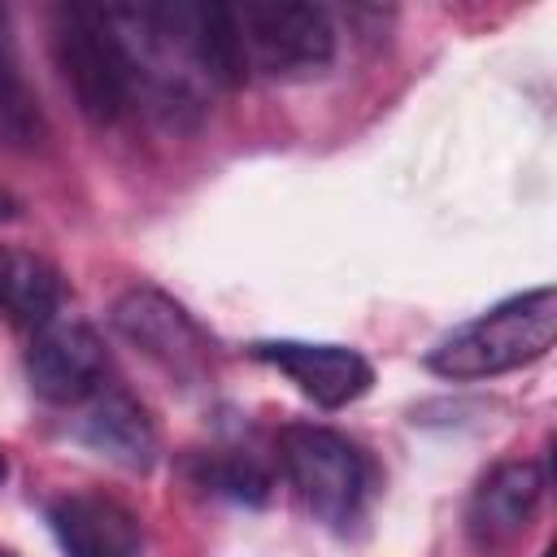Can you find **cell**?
I'll use <instances>...</instances> for the list:
<instances>
[{
    "label": "cell",
    "mask_w": 557,
    "mask_h": 557,
    "mask_svg": "<svg viewBox=\"0 0 557 557\" xmlns=\"http://www.w3.org/2000/svg\"><path fill=\"white\" fill-rule=\"evenodd\" d=\"M278 461L318 522L326 527L357 522L370 496V461L348 435L313 422H292L278 431Z\"/></svg>",
    "instance_id": "3"
},
{
    "label": "cell",
    "mask_w": 557,
    "mask_h": 557,
    "mask_svg": "<svg viewBox=\"0 0 557 557\" xmlns=\"http://www.w3.org/2000/svg\"><path fill=\"white\" fill-rule=\"evenodd\" d=\"M65 305V278L61 270L17 244H0V313L17 326H48L52 318H61Z\"/></svg>",
    "instance_id": "11"
},
{
    "label": "cell",
    "mask_w": 557,
    "mask_h": 557,
    "mask_svg": "<svg viewBox=\"0 0 557 557\" xmlns=\"http://www.w3.org/2000/svg\"><path fill=\"white\" fill-rule=\"evenodd\" d=\"M48 522L65 557H139L144 548L139 518L104 492L61 496L48 509Z\"/></svg>",
    "instance_id": "9"
},
{
    "label": "cell",
    "mask_w": 557,
    "mask_h": 557,
    "mask_svg": "<svg viewBox=\"0 0 557 557\" xmlns=\"http://www.w3.org/2000/svg\"><path fill=\"white\" fill-rule=\"evenodd\" d=\"M74 409L78 413H74L70 431H74V440L87 453H96V457H104V461H113L122 470H148L157 461V448H161L157 422L144 409V400L131 396L122 383H109L104 379Z\"/></svg>",
    "instance_id": "7"
},
{
    "label": "cell",
    "mask_w": 557,
    "mask_h": 557,
    "mask_svg": "<svg viewBox=\"0 0 557 557\" xmlns=\"http://www.w3.org/2000/svg\"><path fill=\"white\" fill-rule=\"evenodd\" d=\"M9 218H17V196L9 187H0V222H9Z\"/></svg>",
    "instance_id": "14"
},
{
    "label": "cell",
    "mask_w": 557,
    "mask_h": 557,
    "mask_svg": "<svg viewBox=\"0 0 557 557\" xmlns=\"http://www.w3.org/2000/svg\"><path fill=\"white\" fill-rule=\"evenodd\" d=\"M235 26L248 74L257 70L278 83H305L326 74L335 61V22L322 4L248 0L235 4Z\"/></svg>",
    "instance_id": "4"
},
{
    "label": "cell",
    "mask_w": 557,
    "mask_h": 557,
    "mask_svg": "<svg viewBox=\"0 0 557 557\" xmlns=\"http://www.w3.org/2000/svg\"><path fill=\"white\" fill-rule=\"evenodd\" d=\"M544 470L535 461H500L470 496L466 522L474 544H505L513 540L540 509Z\"/></svg>",
    "instance_id": "10"
},
{
    "label": "cell",
    "mask_w": 557,
    "mask_h": 557,
    "mask_svg": "<svg viewBox=\"0 0 557 557\" xmlns=\"http://www.w3.org/2000/svg\"><path fill=\"white\" fill-rule=\"evenodd\" d=\"M4 474H9V461H4V453H0V483H4Z\"/></svg>",
    "instance_id": "16"
},
{
    "label": "cell",
    "mask_w": 557,
    "mask_h": 557,
    "mask_svg": "<svg viewBox=\"0 0 557 557\" xmlns=\"http://www.w3.org/2000/svg\"><path fill=\"white\" fill-rule=\"evenodd\" d=\"M52 61L78 104L96 126H113L139 96L135 61L109 17V9L65 4L52 17Z\"/></svg>",
    "instance_id": "2"
},
{
    "label": "cell",
    "mask_w": 557,
    "mask_h": 557,
    "mask_svg": "<svg viewBox=\"0 0 557 557\" xmlns=\"http://www.w3.org/2000/svg\"><path fill=\"white\" fill-rule=\"evenodd\" d=\"M196 483L226 496V500H239V505H265L270 500V470L252 457V453H239V448H213V453H200L196 466H191Z\"/></svg>",
    "instance_id": "12"
},
{
    "label": "cell",
    "mask_w": 557,
    "mask_h": 557,
    "mask_svg": "<svg viewBox=\"0 0 557 557\" xmlns=\"http://www.w3.org/2000/svg\"><path fill=\"white\" fill-rule=\"evenodd\" d=\"M0 52H13V35H9V13L0 9Z\"/></svg>",
    "instance_id": "15"
},
{
    "label": "cell",
    "mask_w": 557,
    "mask_h": 557,
    "mask_svg": "<svg viewBox=\"0 0 557 557\" xmlns=\"http://www.w3.org/2000/svg\"><path fill=\"white\" fill-rule=\"evenodd\" d=\"M113 326L131 348H139L170 379H178V383L205 379L213 344L174 296H165L157 287H126L113 300Z\"/></svg>",
    "instance_id": "5"
},
{
    "label": "cell",
    "mask_w": 557,
    "mask_h": 557,
    "mask_svg": "<svg viewBox=\"0 0 557 557\" xmlns=\"http://www.w3.org/2000/svg\"><path fill=\"white\" fill-rule=\"evenodd\" d=\"M544 557H553V548H544Z\"/></svg>",
    "instance_id": "18"
},
{
    "label": "cell",
    "mask_w": 557,
    "mask_h": 557,
    "mask_svg": "<svg viewBox=\"0 0 557 557\" xmlns=\"http://www.w3.org/2000/svg\"><path fill=\"white\" fill-rule=\"evenodd\" d=\"M252 357L287 374L313 405L344 409L357 396L370 392L374 366L348 348V344H313V339H261L252 344Z\"/></svg>",
    "instance_id": "8"
},
{
    "label": "cell",
    "mask_w": 557,
    "mask_h": 557,
    "mask_svg": "<svg viewBox=\"0 0 557 557\" xmlns=\"http://www.w3.org/2000/svg\"><path fill=\"white\" fill-rule=\"evenodd\" d=\"M109 374L100 335L78 318H52L26 348L30 392L48 405H83Z\"/></svg>",
    "instance_id": "6"
},
{
    "label": "cell",
    "mask_w": 557,
    "mask_h": 557,
    "mask_svg": "<svg viewBox=\"0 0 557 557\" xmlns=\"http://www.w3.org/2000/svg\"><path fill=\"white\" fill-rule=\"evenodd\" d=\"M0 557H17V553H9V548H0Z\"/></svg>",
    "instance_id": "17"
},
{
    "label": "cell",
    "mask_w": 557,
    "mask_h": 557,
    "mask_svg": "<svg viewBox=\"0 0 557 557\" xmlns=\"http://www.w3.org/2000/svg\"><path fill=\"white\" fill-rule=\"evenodd\" d=\"M0 139L9 148H35L44 139V113L13 52H0Z\"/></svg>",
    "instance_id": "13"
},
{
    "label": "cell",
    "mask_w": 557,
    "mask_h": 557,
    "mask_svg": "<svg viewBox=\"0 0 557 557\" xmlns=\"http://www.w3.org/2000/svg\"><path fill=\"white\" fill-rule=\"evenodd\" d=\"M553 339H557V292L544 283L453 326L426 352V370L453 383L496 379V374L540 361L553 348Z\"/></svg>",
    "instance_id": "1"
}]
</instances>
